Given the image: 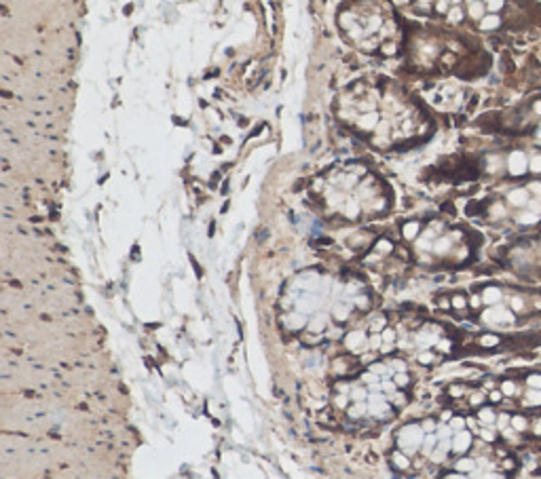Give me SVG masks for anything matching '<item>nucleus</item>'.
I'll return each instance as SVG.
<instances>
[{
  "label": "nucleus",
  "instance_id": "f257e3e1",
  "mask_svg": "<svg viewBox=\"0 0 541 479\" xmlns=\"http://www.w3.org/2000/svg\"><path fill=\"white\" fill-rule=\"evenodd\" d=\"M339 112L357 133L377 146H393L408 137L415 127V112L391 87L357 85L341 95Z\"/></svg>",
  "mask_w": 541,
  "mask_h": 479
},
{
  "label": "nucleus",
  "instance_id": "f03ea898",
  "mask_svg": "<svg viewBox=\"0 0 541 479\" xmlns=\"http://www.w3.org/2000/svg\"><path fill=\"white\" fill-rule=\"evenodd\" d=\"M321 188H324L326 205L349 219L368 217V213L381 211L387 203L375 175L357 167L334 173Z\"/></svg>",
  "mask_w": 541,
  "mask_h": 479
},
{
  "label": "nucleus",
  "instance_id": "7ed1b4c3",
  "mask_svg": "<svg viewBox=\"0 0 541 479\" xmlns=\"http://www.w3.org/2000/svg\"><path fill=\"white\" fill-rule=\"evenodd\" d=\"M341 25L351 41L366 51H383L393 53L397 28L391 17L377 3H357L341 15Z\"/></svg>",
  "mask_w": 541,
  "mask_h": 479
}]
</instances>
